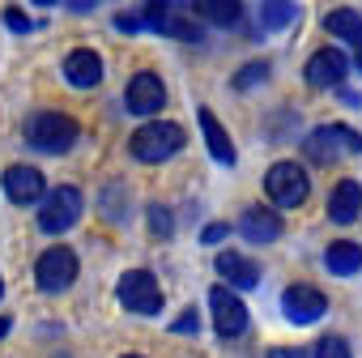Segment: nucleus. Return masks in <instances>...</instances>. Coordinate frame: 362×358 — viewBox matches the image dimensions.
<instances>
[{
	"instance_id": "obj_31",
	"label": "nucleus",
	"mask_w": 362,
	"mask_h": 358,
	"mask_svg": "<svg viewBox=\"0 0 362 358\" xmlns=\"http://www.w3.org/2000/svg\"><path fill=\"white\" fill-rule=\"evenodd\" d=\"M5 333H9V320H5V316H0V337H5Z\"/></svg>"
},
{
	"instance_id": "obj_4",
	"label": "nucleus",
	"mask_w": 362,
	"mask_h": 358,
	"mask_svg": "<svg viewBox=\"0 0 362 358\" xmlns=\"http://www.w3.org/2000/svg\"><path fill=\"white\" fill-rule=\"evenodd\" d=\"M264 192H269V201H273L277 209H294V205H303L307 192H311L307 171H303L298 162H273L269 175H264Z\"/></svg>"
},
{
	"instance_id": "obj_30",
	"label": "nucleus",
	"mask_w": 362,
	"mask_h": 358,
	"mask_svg": "<svg viewBox=\"0 0 362 358\" xmlns=\"http://www.w3.org/2000/svg\"><path fill=\"white\" fill-rule=\"evenodd\" d=\"M9 26H13V30H30V22H26L22 13H9Z\"/></svg>"
},
{
	"instance_id": "obj_17",
	"label": "nucleus",
	"mask_w": 362,
	"mask_h": 358,
	"mask_svg": "<svg viewBox=\"0 0 362 358\" xmlns=\"http://www.w3.org/2000/svg\"><path fill=\"white\" fill-rule=\"evenodd\" d=\"M358 214H362V184L358 179H341L328 197V218L349 226V222H358Z\"/></svg>"
},
{
	"instance_id": "obj_21",
	"label": "nucleus",
	"mask_w": 362,
	"mask_h": 358,
	"mask_svg": "<svg viewBox=\"0 0 362 358\" xmlns=\"http://www.w3.org/2000/svg\"><path fill=\"white\" fill-rule=\"evenodd\" d=\"M192 13H197V22H214V26H235L243 9L235 5V0H201V5H192Z\"/></svg>"
},
{
	"instance_id": "obj_16",
	"label": "nucleus",
	"mask_w": 362,
	"mask_h": 358,
	"mask_svg": "<svg viewBox=\"0 0 362 358\" xmlns=\"http://www.w3.org/2000/svg\"><path fill=\"white\" fill-rule=\"evenodd\" d=\"M64 81L77 86V90L98 86V81H103V60H98V52H90V47L69 52V56H64Z\"/></svg>"
},
{
	"instance_id": "obj_23",
	"label": "nucleus",
	"mask_w": 362,
	"mask_h": 358,
	"mask_svg": "<svg viewBox=\"0 0 362 358\" xmlns=\"http://www.w3.org/2000/svg\"><path fill=\"white\" fill-rule=\"evenodd\" d=\"M269 73H273V69H269L264 60H252V64H247V69H243V73H239V77H235L230 86H235V90H252V86L269 81Z\"/></svg>"
},
{
	"instance_id": "obj_3",
	"label": "nucleus",
	"mask_w": 362,
	"mask_h": 358,
	"mask_svg": "<svg viewBox=\"0 0 362 358\" xmlns=\"http://www.w3.org/2000/svg\"><path fill=\"white\" fill-rule=\"evenodd\" d=\"M303 154H307L311 162L328 166V162H337L341 154H362V132H354V128H345V124H324V128H315V132L303 141Z\"/></svg>"
},
{
	"instance_id": "obj_22",
	"label": "nucleus",
	"mask_w": 362,
	"mask_h": 358,
	"mask_svg": "<svg viewBox=\"0 0 362 358\" xmlns=\"http://www.w3.org/2000/svg\"><path fill=\"white\" fill-rule=\"evenodd\" d=\"M294 18H298V5H290V0H273V5L260 9V22H264L269 30H281V26H290Z\"/></svg>"
},
{
	"instance_id": "obj_27",
	"label": "nucleus",
	"mask_w": 362,
	"mask_h": 358,
	"mask_svg": "<svg viewBox=\"0 0 362 358\" xmlns=\"http://www.w3.org/2000/svg\"><path fill=\"white\" fill-rule=\"evenodd\" d=\"M115 26H119V30H145V18H141V13H119Z\"/></svg>"
},
{
	"instance_id": "obj_6",
	"label": "nucleus",
	"mask_w": 362,
	"mask_h": 358,
	"mask_svg": "<svg viewBox=\"0 0 362 358\" xmlns=\"http://www.w3.org/2000/svg\"><path fill=\"white\" fill-rule=\"evenodd\" d=\"M119 303L128 307V311H136V316H158L162 311V286H158V277L149 273V269H128L124 277H119Z\"/></svg>"
},
{
	"instance_id": "obj_10",
	"label": "nucleus",
	"mask_w": 362,
	"mask_h": 358,
	"mask_svg": "<svg viewBox=\"0 0 362 358\" xmlns=\"http://www.w3.org/2000/svg\"><path fill=\"white\" fill-rule=\"evenodd\" d=\"M5 197L13 201V205H39L43 197H47V179H43V171L39 166H9L5 171Z\"/></svg>"
},
{
	"instance_id": "obj_12",
	"label": "nucleus",
	"mask_w": 362,
	"mask_h": 358,
	"mask_svg": "<svg viewBox=\"0 0 362 358\" xmlns=\"http://www.w3.org/2000/svg\"><path fill=\"white\" fill-rule=\"evenodd\" d=\"M345 56L337 52V47H320L311 60H307V69H303V77H307V86L311 90H332V86H341L345 81Z\"/></svg>"
},
{
	"instance_id": "obj_7",
	"label": "nucleus",
	"mask_w": 362,
	"mask_h": 358,
	"mask_svg": "<svg viewBox=\"0 0 362 358\" xmlns=\"http://www.w3.org/2000/svg\"><path fill=\"white\" fill-rule=\"evenodd\" d=\"M35 277H39V286L47 294H60V290H69L77 282V256L69 248H47L39 256V265H35Z\"/></svg>"
},
{
	"instance_id": "obj_19",
	"label": "nucleus",
	"mask_w": 362,
	"mask_h": 358,
	"mask_svg": "<svg viewBox=\"0 0 362 358\" xmlns=\"http://www.w3.org/2000/svg\"><path fill=\"white\" fill-rule=\"evenodd\" d=\"M218 273H222L235 290H252V286L260 282V265L247 260V256H239V252H222V256H218Z\"/></svg>"
},
{
	"instance_id": "obj_15",
	"label": "nucleus",
	"mask_w": 362,
	"mask_h": 358,
	"mask_svg": "<svg viewBox=\"0 0 362 358\" xmlns=\"http://www.w3.org/2000/svg\"><path fill=\"white\" fill-rule=\"evenodd\" d=\"M153 30H162L166 39H184V43H201V39H205V35H201V22H197V13H192V5H162V18H158Z\"/></svg>"
},
{
	"instance_id": "obj_29",
	"label": "nucleus",
	"mask_w": 362,
	"mask_h": 358,
	"mask_svg": "<svg viewBox=\"0 0 362 358\" xmlns=\"http://www.w3.org/2000/svg\"><path fill=\"white\" fill-rule=\"evenodd\" d=\"M269 358H303V350H294V345H277V350H269Z\"/></svg>"
},
{
	"instance_id": "obj_33",
	"label": "nucleus",
	"mask_w": 362,
	"mask_h": 358,
	"mask_svg": "<svg viewBox=\"0 0 362 358\" xmlns=\"http://www.w3.org/2000/svg\"><path fill=\"white\" fill-rule=\"evenodd\" d=\"M0 294H5V282H0Z\"/></svg>"
},
{
	"instance_id": "obj_2",
	"label": "nucleus",
	"mask_w": 362,
	"mask_h": 358,
	"mask_svg": "<svg viewBox=\"0 0 362 358\" xmlns=\"http://www.w3.org/2000/svg\"><path fill=\"white\" fill-rule=\"evenodd\" d=\"M128 149H132L136 162H166L170 154L184 149V128H179V124H166V120H149V124H141V128L132 132Z\"/></svg>"
},
{
	"instance_id": "obj_18",
	"label": "nucleus",
	"mask_w": 362,
	"mask_h": 358,
	"mask_svg": "<svg viewBox=\"0 0 362 358\" xmlns=\"http://www.w3.org/2000/svg\"><path fill=\"white\" fill-rule=\"evenodd\" d=\"M201 132H205V145H209V154L222 162V166H235V141L226 137V128L218 124V115L209 111V107H201Z\"/></svg>"
},
{
	"instance_id": "obj_32",
	"label": "nucleus",
	"mask_w": 362,
	"mask_h": 358,
	"mask_svg": "<svg viewBox=\"0 0 362 358\" xmlns=\"http://www.w3.org/2000/svg\"><path fill=\"white\" fill-rule=\"evenodd\" d=\"M124 358H141V354H124Z\"/></svg>"
},
{
	"instance_id": "obj_1",
	"label": "nucleus",
	"mask_w": 362,
	"mask_h": 358,
	"mask_svg": "<svg viewBox=\"0 0 362 358\" xmlns=\"http://www.w3.org/2000/svg\"><path fill=\"white\" fill-rule=\"evenodd\" d=\"M77 137H81V128L64 111H35L26 120V141L35 149H43V154H64V149L77 145Z\"/></svg>"
},
{
	"instance_id": "obj_26",
	"label": "nucleus",
	"mask_w": 362,
	"mask_h": 358,
	"mask_svg": "<svg viewBox=\"0 0 362 358\" xmlns=\"http://www.w3.org/2000/svg\"><path fill=\"white\" fill-rule=\"evenodd\" d=\"M226 235H230V226H226V222H214V226L201 231V243H218V239H226Z\"/></svg>"
},
{
	"instance_id": "obj_8",
	"label": "nucleus",
	"mask_w": 362,
	"mask_h": 358,
	"mask_svg": "<svg viewBox=\"0 0 362 358\" xmlns=\"http://www.w3.org/2000/svg\"><path fill=\"white\" fill-rule=\"evenodd\" d=\"M209 311H214L218 337H226V341L247 328V307H243V299H239L230 286H214V290H209Z\"/></svg>"
},
{
	"instance_id": "obj_14",
	"label": "nucleus",
	"mask_w": 362,
	"mask_h": 358,
	"mask_svg": "<svg viewBox=\"0 0 362 358\" xmlns=\"http://www.w3.org/2000/svg\"><path fill=\"white\" fill-rule=\"evenodd\" d=\"M324 30L337 35V39L354 52V69L362 73V13H358V9H332V13L324 18Z\"/></svg>"
},
{
	"instance_id": "obj_20",
	"label": "nucleus",
	"mask_w": 362,
	"mask_h": 358,
	"mask_svg": "<svg viewBox=\"0 0 362 358\" xmlns=\"http://www.w3.org/2000/svg\"><path fill=\"white\" fill-rule=\"evenodd\" d=\"M324 265H328V273L349 277V273L362 269V248H358V243H332V248L324 252Z\"/></svg>"
},
{
	"instance_id": "obj_25",
	"label": "nucleus",
	"mask_w": 362,
	"mask_h": 358,
	"mask_svg": "<svg viewBox=\"0 0 362 358\" xmlns=\"http://www.w3.org/2000/svg\"><path fill=\"white\" fill-rule=\"evenodd\" d=\"M315 358H349V341L345 337H324L315 345Z\"/></svg>"
},
{
	"instance_id": "obj_11",
	"label": "nucleus",
	"mask_w": 362,
	"mask_h": 358,
	"mask_svg": "<svg viewBox=\"0 0 362 358\" xmlns=\"http://www.w3.org/2000/svg\"><path fill=\"white\" fill-rule=\"evenodd\" d=\"M281 311L290 324H315L324 311H328V299L315 290V286H290L281 294Z\"/></svg>"
},
{
	"instance_id": "obj_9",
	"label": "nucleus",
	"mask_w": 362,
	"mask_h": 358,
	"mask_svg": "<svg viewBox=\"0 0 362 358\" xmlns=\"http://www.w3.org/2000/svg\"><path fill=\"white\" fill-rule=\"evenodd\" d=\"M124 103H128L132 115H158V111L166 107V86H162V77H158V73H136V77L128 81V90H124Z\"/></svg>"
},
{
	"instance_id": "obj_5",
	"label": "nucleus",
	"mask_w": 362,
	"mask_h": 358,
	"mask_svg": "<svg viewBox=\"0 0 362 358\" xmlns=\"http://www.w3.org/2000/svg\"><path fill=\"white\" fill-rule=\"evenodd\" d=\"M81 192L73 188V184H60V188H52L43 201H39V226L47 231V235H64L69 226H77V218H81Z\"/></svg>"
},
{
	"instance_id": "obj_24",
	"label": "nucleus",
	"mask_w": 362,
	"mask_h": 358,
	"mask_svg": "<svg viewBox=\"0 0 362 358\" xmlns=\"http://www.w3.org/2000/svg\"><path fill=\"white\" fill-rule=\"evenodd\" d=\"M149 231H153L158 239H166V235L175 231V222H170V214H166V205H149Z\"/></svg>"
},
{
	"instance_id": "obj_28",
	"label": "nucleus",
	"mask_w": 362,
	"mask_h": 358,
	"mask_svg": "<svg viewBox=\"0 0 362 358\" xmlns=\"http://www.w3.org/2000/svg\"><path fill=\"white\" fill-rule=\"evenodd\" d=\"M192 328H197V311H188V316L175 320V333H192Z\"/></svg>"
},
{
	"instance_id": "obj_13",
	"label": "nucleus",
	"mask_w": 362,
	"mask_h": 358,
	"mask_svg": "<svg viewBox=\"0 0 362 358\" xmlns=\"http://www.w3.org/2000/svg\"><path fill=\"white\" fill-rule=\"evenodd\" d=\"M239 235L247 239V243H273V239H281V214L277 209H269V205H252V209H243V218H239Z\"/></svg>"
}]
</instances>
